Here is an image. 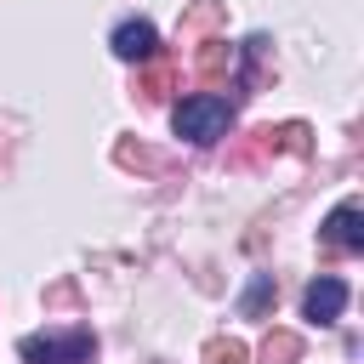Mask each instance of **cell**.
Wrapping results in <instances>:
<instances>
[{
	"label": "cell",
	"instance_id": "277c9868",
	"mask_svg": "<svg viewBox=\"0 0 364 364\" xmlns=\"http://www.w3.org/2000/svg\"><path fill=\"white\" fill-rule=\"evenodd\" d=\"M341 307H347V279H336V273H318V279L301 290V318H313V324L341 318Z\"/></svg>",
	"mask_w": 364,
	"mask_h": 364
},
{
	"label": "cell",
	"instance_id": "5b68a950",
	"mask_svg": "<svg viewBox=\"0 0 364 364\" xmlns=\"http://www.w3.org/2000/svg\"><path fill=\"white\" fill-rule=\"evenodd\" d=\"M108 46H114V57H119V63H154L159 34H154V23H148V17H125V23L108 34Z\"/></svg>",
	"mask_w": 364,
	"mask_h": 364
},
{
	"label": "cell",
	"instance_id": "9c48e42d",
	"mask_svg": "<svg viewBox=\"0 0 364 364\" xmlns=\"http://www.w3.org/2000/svg\"><path fill=\"white\" fill-rule=\"evenodd\" d=\"M296 358H301V336H296V330H267L262 364H296Z\"/></svg>",
	"mask_w": 364,
	"mask_h": 364
},
{
	"label": "cell",
	"instance_id": "52a82bcc",
	"mask_svg": "<svg viewBox=\"0 0 364 364\" xmlns=\"http://www.w3.org/2000/svg\"><path fill=\"white\" fill-rule=\"evenodd\" d=\"M239 68V46H228L222 34H210V40H199V57H193V74L205 80V85H222L228 74Z\"/></svg>",
	"mask_w": 364,
	"mask_h": 364
},
{
	"label": "cell",
	"instance_id": "7a4b0ae2",
	"mask_svg": "<svg viewBox=\"0 0 364 364\" xmlns=\"http://www.w3.org/2000/svg\"><path fill=\"white\" fill-rule=\"evenodd\" d=\"M23 364H97V336L91 330H46L17 341Z\"/></svg>",
	"mask_w": 364,
	"mask_h": 364
},
{
	"label": "cell",
	"instance_id": "30bf717a",
	"mask_svg": "<svg viewBox=\"0 0 364 364\" xmlns=\"http://www.w3.org/2000/svg\"><path fill=\"white\" fill-rule=\"evenodd\" d=\"M205 364H250V347L233 336H210L205 341Z\"/></svg>",
	"mask_w": 364,
	"mask_h": 364
},
{
	"label": "cell",
	"instance_id": "8992f818",
	"mask_svg": "<svg viewBox=\"0 0 364 364\" xmlns=\"http://www.w3.org/2000/svg\"><path fill=\"white\" fill-rule=\"evenodd\" d=\"M222 23H228V6H222V0H193V6L182 11V23H176V40H182V46H199V40H210Z\"/></svg>",
	"mask_w": 364,
	"mask_h": 364
},
{
	"label": "cell",
	"instance_id": "3957f363",
	"mask_svg": "<svg viewBox=\"0 0 364 364\" xmlns=\"http://www.w3.org/2000/svg\"><path fill=\"white\" fill-rule=\"evenodd\" d=\"M318 239H324L330 250H364V205H358V199H341V205L324 216Z\"/></svg>",
	"mask_w": 364,
	"mask_h": 364
},
{
	"label": "cell",
	"instance_id": "8fae6325",
	"mask_svg": "<svg viewBox=\"0 0 364 364\" xmlns=\"http://www.w3.org/2000/svg\"><path fill=\"white\" fill-rule=\"evenodd\" d=\"M267 301H273V273H256L250 290H245V313L256 318V313H267Z\"/></svg>",
	"mask_w": 364,
	"mask_h": 364
},
{
	"label": "cell",
	"instance_id": "6da1fadb",
	"mask_svg": "<svg viewBox=\"0 0 364 364\" xmlns=\"http://www.w3.org/2000/svg\"><path fill=\"white\" fill-rule=\"evenodd\" d=\"M171 131L188 136V142H199V148H210V142H222V136L233 131V108H228V97H216V91L182 97V102L171 108Z\"/></svg>",
	"mask_w": 364,
	"mask_h": 364
},
{
	"label": "cell",
	"instance_id": "ba28073f",
	"mask_svg": "<svg viewBox=\"0 0 364 364\" xmlns=\"http://www.w3.org/2000/svg\"><path fill=\"white\" fill-rule=\"evenodd\" d=\"M171 85H176V63H165V57H154V63L136 74V97H142V102H159Z\"/></svg>",
	"mask_w": 364,
	"mask_h": 364
},
{
	"label": "cell",
	"instance_id": "7c38bea8",
	"mask_svg": "<svg viewBox=\"0 0 364 364\" xmlns=\"http://www.w3.org/2000/svg\"><path fill=\"white\" fill-rule=\"evenodd\" d=\"M273 148H290V154H307V125H296V119H290V125H279V131H273Z\"/></svg>",
	"mask_w": 364,
	"mask_h": 364
}]
</instances>
